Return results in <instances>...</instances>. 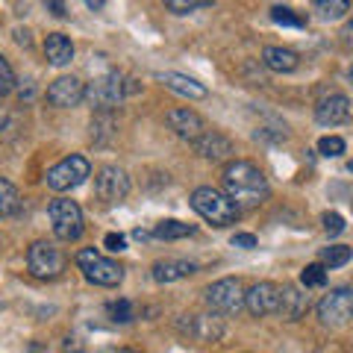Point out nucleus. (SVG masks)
I'll return each instance as SVG.
<instances>
[{"label":"nucleus","mask_w":353,"mask_h":353,"mask_svg":"<svg viewBox=\"0 0 353 353\" xmlns=\"http://www.w3.org/2000/svg\"><path fill=\"white\" fill-rule=\"evenodd\" d=\"M83 3H85L88 9H94V12H97V9H103V6H106V0H83Z\"/></svg>","instance_id":"obj_39"},{"label":"nucleus","mask_w":353,"mask_h":353,"mask_svg":"<svg viewBox=\"0 0 353 353\" xmlns=\"http://www.w3.org/2000/svg\"><path fill=\"white\" fill-rule=\"evenodd\" d=\"M315 312L324 327H347L353 321V289L350 285L330 289L321 301H318Z\"/></svg>","instance_id":"obj_5"},{"label":"nucleus","mask_w":353,"mask_h":353,"mask_svg":"<svg viewBox=\"0 0 353 353\" xmlns=\"http://www.w3.org/2000/svg\"><path fill=\"white\" fill-rule=\"evenodd\" d=\"M197 271V265L192 259H165L153 265V280L157 283H176V280H185Z\"/></svg>","instance_id":"obj_19"},{"label":"nucleus","mask_w":353,"mask_h":353,"mask_svg":"<svg viewBox=\"0 0 353 353\" xmlns=\"http://www.w3.org/2000/svg\"><path fill=\"white\" fill-rule=\"evenodd\" d=\"M176 330L185 336L197 341V345H209V341H221L227 333V327L221 318L215 315H183L180 321H176Z\"/></svg>","instance_id":"obj_11"},{"label":"nucleus","mask_w":353,"mask_h":353,"mask_svg":"<svg viewBox=\"0 0 353 353\" xmlns=\"http://www.w3.org/2000/svg\"><path fill=\"white\" fill-rule=\"evenodd\" d=\"M103 353H136V350H130V347H118V350H103Z\"/></svg>","instance_id":"obj_41"},{"label":"nucleus","mask_w":353,"mask_h":353,"mask_svg":"<svg viewBox=\"0 0 353 353\" xmlns=\"http://www.w3.org/2000/svg\"><path fill=\"white\" fill-rule=\"evenodd\" d=\"M44 3L50 6V12L57 18H65V3H62V0H44Z\"/></svg>","instance_id":"obj_37"},{"label":"nucleus","mask_w":353,"mask_h":353,"mask_svg":"<svg viewBox=\"0 0 353 353\" xmlns=\"http://www.w3.org/2000/svg\"><path fill=\"white\" fill-rule=\"evenodd\" d=\"M306 312H309V294L301 292L297 285H283L277 315L283 318V321H301Z\"/></svg>","instance_id":"obj_16"},{"label":"nucleus","mask_w":353,"mask_h":353,"mask_svg":"<svg viewBox=\"0 0 353 353\" xmlns=\"http://www.w3.org/2000/svg\"><path fill=\"white\" fill-rule=\"evenodd\" d=\"M162 3H165V9H171L174 15H189V12H194V9L209 6L212 0H162Z\"/></svg>","instance_id":"obj_30"},{"label":"nucleus","mask_w":353,"mask_h":353,"mask_svg":"<svg viewBox=\"0 0 353 353\" xmlns=\"http://www.w3.org/2000/svg\"><path fill=\"white\" fill-rule=\"evenodd\" d=\"M280 306V285L271 283V280H262L256 283L253 289L245 292V309L250 315L265 318V315H274Z\"/></svg>","instance_id":"obj_12"},{"label":"nucleus","mask_w":353,"mask_h":353,"mask_svg":"<svg viewBox=\"0 0 353 353\" xmlns=\"http://www.w3.org/2000/svg\"><path fill=\"white\" fill-rule=\"evenodd\" d=\"M271 21L274 24H283V27H306V15L294 12V9H289V6H274Z\"/></svg>","instance_id":"obj_28"},{"label":"nucleus","mask_w":353,"mask_h":353,"mask_svg":"<svg viewBox=\"0 0 353 353\" xmlns=\"http://www.w3.org/2000/svg\"><path fill=\"white\" fill-rule=\"evenodd\" d=\"M206 306L212 309L215 315H239L245 309V289H241V280L224 277L212 283L206 289Z\"/></svg>","instance_id":"obj_9"},{"label":"nucleus","mask_w":353,"mask_h":353,"mask_svg":"<svg viewBox=\"0 0 353 353\" xmlns=\"http://www.w3.org/2000/svg\"><path fill=\"white\" fill-rule=\"evenodd\" d=\"M65 265H68L65 253L50 241H32L27 250V268L36 280H57L65 271Z\"/></svg>","instance_id":"obj_4"},{"label":"nucleus","mask_w":353,"mask_h":353,"mask_svg":"<svg viewBox=\"0 0 353 353\" xmlns=\"http://www.w3.org/2000/svg\"><path fill=\"white\" fill-rule=\"evenodd\" d=\"M159 80L168 85L171 92L189 97V101H203V97L209 94L203 83H197V80H192V77H185V74H171L168 71V74H159Z\"/></svg>","instance_id":"obj_21"},{"label":"nucleus","mask_w":353,"mask_h":353,"mask_svg":"<svg viewBox=\"0 0 353 353\" xmlns=\"http://www.w3.org/2000/svg\"><path fill=\"white\" fill-rule=\"evenodd\" d=\"M350 80H353V68H350Z\"/></svg>","instance_id":"obj_43"},{"label":"nucleus","mask_w":353,"mask_h":353,"mask_svg":"<svg viewBox=\"0 0 353 353\" xmlns=\"http://www.w3.org/2000/svg\"><path fill=\"white\" fill-rule=\"evenodd\" d=\"M103 248L106 250H112V253H121L127 248V239L121 236V233H106V239H103Z\"/></svg>","instance_id":"obj_34"},{"label":"nucleus","mask_w":353,"mask_h":353,"mask_svg":"<svg viewBox=\"0 0 353 353\" xmlns=\"http://www.w3.org/2000/svg\"><path fill=\"white\" fill-rule=\"evenodd\" d=\"M350 259H353V248L347 245H330L321 250V265H327V268H341Z\"/></svg>","instance_id":"obj_25"},{"label":"nucleus","mask_w":353,"mask_h":353,"mask_svg":"<svg viewBox=\"0 0 353 353\" xmlns=\"http://www.w3.org/2000/svg\"><path fill=\"white\" fill-rule=\"evenodd\" d=\"M347 171H350V174H353V159H350V162H347Z\"/></svg>","instance_id":"obj_42"},{"label":"nucleus","mask_w":353,"mask_h":353,"mask_svg":"<svg viewBox=\"0 0 353 353\" xmlns=\"http://www.w3.org/2000/svg\"><path fill=\"white\" fill-rule=\"evenodd\" d=\"M106 312H109V318H112L115 324H130L132 318H136V309H132L130 301H112V303H106Z\"/></svg>","instance_id":"obj_29"},{"label":"nucleus","mask_w":353,"mask_h":353,"mask_svg":"<svg viewBox=\"0 0 353 353\" xmlns=\"http://www.w3.org/2000/svg\"><path fill=\"white\" fill-rule=\"evenodd\" d=\"M194 150L201 153L203 159H212V162H221L227 159L230 153H233V141H230L227 136H221L218 130H206L201 139L194 141Z\"/></svg>","instance_id":"obj_17"},{"label":"nucleus","mask_w":353,"mask_h":353,"mask_svg":"<svg viewBox=\"0 0 353 353\" xmlns=\"http://www.w3.org/2000/svg\"><path fill=\"white\" fill-rule=\"evenodd\" d=\"M324 230L330 236H339V233H345V218H341L339 212H324Z\"/></svg>","instance_id":"obj_33"},{"label":"nucleus","mask_w":353,"mask_h":353,"mask_svg":"<svg viewBox=\"0 0 353 353\" xmlns=\"http://www.w3.org/2000/svg\"><path fill=\"white\" fill-rule=\"evenodd\" d=\"M48 101L59 109L80 106L85 101V85L77 80V77H57V80L48 85Z\"/></svg>","instance_id":"obj_14"},{"label":"nucleus","mask_w":353,"mask_h":353,"mask_svg":"<svg viewBox=\"0 0 353 353\" xmlns=\"http://www.w3.org/2000/svg\"><path fill=\"white\" fill-rule=\"evenodd\" d=\"M21 209V194L6 176H0V218H9Z\"/></svg>","instance_id":"obj_23"},{"label":"nucleus","mask_w":353,"mask_h":353,"mask_svg":"<svg viewBox=\"0 0 353 353\" xmlns=\"http://www.w3.org/2000/svg\"><path fill=\"white\" fill-rule=\"evenodd\" d=\"M15 41H18V44H30V32H27V30H24V32L18 30V32H15Z\"/></svg>","instance_id":"obj_40"},{"label":"nucleus","mask_w":353,"mask_h":353,"mask_svg":"<svg viewBox=\"0 0 353 353\" xmlns=\"http://www.w3.org/2000/svg\"><path fill=\"white\" fill-rule=\"evenodd\" d=\"M53 233H57L59 241H77L83 236V209L77 206V201H68V197H57L48 206Z\"/></svg>","instance_id":"obj_6"},{"label":"nucleus","mask_w":353,"mask_h":353,"mask_svg":"<svg viewBox=\"0 0 353 353\" xmlns=\"http://www.w3.org/2000/svg\"><path fill=\"white\" fill-rule=\"evenodd\" d=\"M77 268L83 271V277L94 285H103V289H115V285L124 280V268L118 262L106 259L103 253H97L94 248H83L77 253Z\"/></svg>","instance_id":"obj_3"},{"label":"nucleus","mask_w":353,"mask_h":353,"mask_svg":"<svg viewBox=\"0 0 353 353\" xmlns=\"http://www.w3.org/2000/svg\"><path fill=\"white\" fill-rule=\"evenodd\" d=\"M230 241H233V248H241V250H253V248H256V236H250V233H236Z\"/></svg>","instance_id":"obj_35"},{"label":"nucleus","mask_w":353,"mask_h":353,"mask_svg":"<svg viewBox=\"0 0 353 353\" xmlns=\"http://www.w3.org/2000/svg\"><path fill=\"white\" fill-rule=\"evenodd\" d=\"M15 88V71L6 57H0V97H6Z\"/></svg>","instance_id":"obj_32"},{"label":"nucleus","mask_w":353,"mask_h":353,"mask_svg":"<svg viewBox=\"0 0 353 353\" xmlns=\"http://www.w3.org/2000/svg\"><path fill=\"white\" fill-rule=\"evenodd\" d=\"M127 88H124V77L118 71H109L103 77H97L85 85V101L92 103L97 112H112V109L124 101Z\"/></svg>","instance_id":"obj_7"},{"label":"nucleus","mask_w":353,"mask_h":353,"mask_svg":"<svg viewBox=\"0 0 353 353\" xmlns=\"http://www.w3.org/2000/svg\"><path fill=\"white\" fill-rule=\"evenodd\" d=\"M224 194L233 201L239 209H253L268 201V180L259 171V165H253L248 159L227 162L224 168Z\"/></svg>","instance_id":"obj_1"},{"label":"nucleus","mask_w":353,"mask_h":353,"mask_svg":"<svg viewBox=\"0 0 353 353\" xmlns=\"http://www.w3.org/2000/svg\"><path fill=\"white\" fill-rule=\"evenodd\" d=\"M44 57H48L50 65L62 68V65H68L74 59V41L65 36V32H50V36L44 39Z\"/></svg>","instance_id":"obj_20"},{"label":"nucleus","mask_w":353,"mask_h":353,"mask_svg":"<svg viewBox=\"0 0 353 353\" xmlns=\"http://www.w3.org/2000/svg\"><path fill=\"white\" fill-rule=\"evenodd\" d=\"M62 353H85V347H83V341H80V339H65Z\"/></svg>","instance_id":"obj_36"},{"label":"nucleus","mask_w":353,"mask_h":353,"mask_svg":"<svg viewBox=\"0 0 353 353\" xmlns=\"http://www.w3.org/2000/svg\"><path fill=\"white\" fill-rule=\"evenodd\" d=\"M301 283L306 285V289H324L327 285V265H321V262L306 265V268L301 271Z\"/></svg>","instance_id":"obj_27"},{"label":"nucleus","mask_w":353,"mask_h":353,"mask_svg":"<svg viewBox=\"0 0 353 353\" xmlns=\"http://www.w3.org/2000/svg\"><path fill=\"white\" fill-rule=\"evenodd\" d=\"M318 150H321V157H330V159H336L345 153V139H339V136H324L321 141H318Z\"/></svg>","instance_id":"obj_31"},{"label":"nucleus","mask_w":353,"mask_h":353,"mask_svg":"<svg viewBox=\"0 0 353 353\" xmlns=\"http://www.w3.org/2000/svg\"><path fill=\"white\" fill-rule=\"evenodd\" d=\"M165 121H168V127L176 132L180 139H185L189 145H194L197 139L203 136V132L209 130V124L194 112V109H189V106H183V109H171L168 115H165Z\"/></svg>","instance_id":"obj_13"},{"label":"nucleus","mask_w":353,"mask_h":353,"mask_svg":"<svg viewBox=\"0 0 353 353\" xmlns=\"http://www.w3.org/2000/svg\"><path fill=\"white\" fill-rule=\"evenodd\" d=\"M192 209L212 227H230L241 215V209L221 189H212V185H201V189L192 192Z\"/></svg>","instance_id":"obj_2"},{"label":"nucleus","mask_w":353,"mask_h":353,"mask_svg":"<svg viewBox=\"0 0 353 353\" xmlns=\"http://www.w3.org/2000/svg\"><path fill=\"white\" fill-rule=\"evenodd\" d=\"M88 176H92V165H88L85 157L74 153V157H65L48 171V185L53 192H71L77 185H83Z\"/></svg>","instance_id":"obj_8"},{"label":"nucleus","mask_w":353,"mask_h":353,"mask_svg":"<svg viewBox=\"0 0 353 353\" xmlns=\"http://www.w3.org/2000/svg\"><path fill=\"white\" fill-rule=\"evenodd\" d=\"M262 62H265V68L274 71V74H292V71H297V65H301V57L289 48L268 44V48L262 50Z\"/></svg>","instance_id":"obj_18"},{"label":"nucleus","mask_w":353,"mask_h":353,"mask_svg":"<svg viewBox=\"0 0 353 353\" xmlns=\"http://www.w3.org/2000/svg\"><path fill=\"white\" fill-rule=\"evenodd\" d=\"M94 194H97V201H103L109 206L121 203L130 194L127 171L118 168V165H103V168H97V174H94Z\"/></svg>","instance_id":"obj_10"},{"label":"nucleus","mask_w":353,"mask_h":353,"mask_svg":"<svg viewBox=\"0 0 353 353\" xmlns=\"http://www.w3.org/2000/svg\"><path fill=\"white\" fill-rule=\"evenodd\" d=\"M112 136H115V118H112V112H97L94 121H92V139L97 141V145H106Z\"/></svg>","instance_id":"obj_24"},{"label":"nucleus","mask_w":353,"mask_h":353,"mask_svg":"<svg viewBox=\"0 0 353 353\" xmlns=\"http://www.w3.org/2000/svg\"><path fill=\"white\" fill-rule=\"evenodd\" d=\"M341 36H345V41H347L350 48H353V18H350L347 24H345V30H341Z\"/></svg>","instance_id":"obj_38"},{"label":"nucleus","mask_w":353,"mask_h":353,"mask_svg":"<svg viewBox=\"0 0 353 353\" xmlns=\"http://www.w3.org/2000/svg\"><path fill=\"white\" fill-rule=\"evenodd\" d=\"M324 21H339L350 12V0H312Z\"/></svg>","instance_id":"obj_26"},{"label":"nucleus","mask_w":353,"mask_h":353,"mask_svg":"<svg viewBox=\"0 0 353 353\" xmlns=\"http://www.w3.org/2000/svg\"><path fill=\"white\" fill-rule=\"evenodd\" d=\"M194 236V227L192 224H183V221H159L157 227H153V239H162V241H176V239H189Z\"/></svg>","instance_id":"obj_22"},{"label":"nucleus","mask_w":353,"mask_h":353,"mask_svg":"<svg viewBox=\"0 0 353 353\" xmlns=\"http://www.w3.org/2000/svg\"><path fill=\"white\" fill-rule=\"evenodd\" d=\"M347 118H350V101H347V94H341V92H333V94L321 97L318 106H315V121L318 124H324V127L345 124Z\"/></svg>","instance_id":"obj_15"}]
</instances>
